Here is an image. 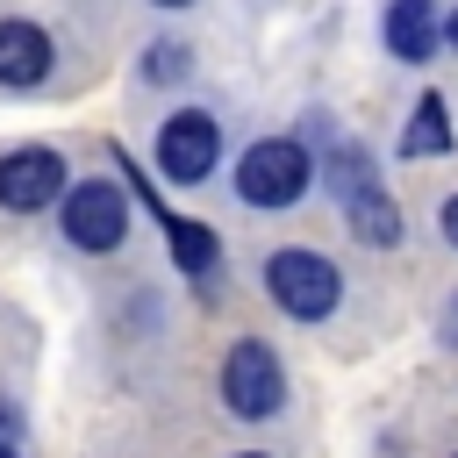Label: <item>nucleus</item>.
<instances>
[{
  "label": "nucleus",
  "instance_id": "obj_3",
  "mask_svg": "<svg viewBox=\"0 0 458 458\" xmlns=\"http://www.w3.org/2000/svg\"><path fill=\"white\" fill-rule=\"evenodd\" d=\"M222 401H229V415H243V422L279 415V401H286V372H279L272 344L243 336V344L229 351V365H222Z\"/></svg>",
  "mask_w": 458,
  "mask_h": 458
},
{
  "label": "nucleus",
  "instance_id": "obj_8",
  "mask_svg": "<svg viewBox=\"0 0 458 458\" xmlns=\"http://www.w3.org/2000/svg\"><path fill=\"white\" fill-rule=\"evenodd\" d=\"M386 50L401 64H429V50H437V7L429 0H394L386 7Z\"/></svg>",
  "mask_w": 458,
  "mask_h": 458
},
{
  "label": "nucleus",
  "instance_id": "obj_1",
  "mask_svg": "<svg viewBox=\"0 0 458 458\" xmlns=\"http://www.w3.org/2000/svg\"><path fill=\"white\" fill-rule=\"evenodd\" d=\"M308 150L293 143V136H265V143H250L243 150V165H236V193L250 200V208H293L301 193H308Z\"/></svg>",
  "mask_w": 458,
  "mask_h": 458
},
{
  "label": "nucleus",
  "instance_id": "obj_14",
  "mask_svg": "<svg viewBox=\"0 0 458 458\" xmlns=\"http://www.w3.org/2000/svg\"><path fill=\"white\" fill-rule=\"evenodd\" d=\"M157 7H193V0H157Z\"/></svg>",
  "mask_w": 458,
  "mask_h": 458
},
{
  "label": "nucleus",
  "instance_id": "obj_11",
  "mask_svg": "<svg viewBox=\"0 0 458 458\" xmlns=\"http://www.w3.org/2000/svg\"><path fill=\"white\" fill-rule=\"evenodd\" d=\"M179 72H186V50L179 43H157L150 50V79H179Z\"/></svg>",
  "mask_w": 458,
  "mask_h": 458
},
{
  "label": "nucleus",
  "instance_id": "obj_7",
  "mask_svg": "<svg viewBox=\"0 0 458 458\" xmlns=\"http://www.w3.org/2000/svg\"><path fill=\"white\" fill-rule=\"evenodd\" d=\"M50 79V36L36 21H0V86H43Z\"/></svg>",
  "mask_w": 458,
  "mask_h": 458
},
{
  "label": "nucleus",
  "instance_id": "obj_4",
  "mask_svg": "<svg viewBox=\"0 0 458 458\" xmlns=\"http://www.w3.org/2000/svg\"><path fill=\"white\" fill-rule=\"evenodd\" d=\"M215 157H222V129H215V114H172V122L157 129V172H165V179L200 186V179L215 172Z\"/></svg>",
  "mask_w": 458,
  "mask_h": 458
},
{
  "label": "nucleus",
  "instance_id": "obj_12",
  "mask_svg": "<svg viewBox=\"0 0 458 458\" xmlns=\"http://www.w3.org/2000/svg\"><path fill=\"white\" fill-rule=\"evenodd\" d=\"M14 437H21V415H14V408H0V451H14Z\"/></svg>",
  "mask_w": 458,
  "mask_h": 458
},
{
  "label": "nucleus",
  "instance_id": "obj_16",
  "mask_svg": "<svg viewBox=\"0 0 458 458\" xmlns=\"http://www.w3.org/2000/svg\"><path fill=\"white\" fill-rule=\"evenodd\" d=\"M0 458H14V451H0Z\"/></svg>",
  "mask_w": 458,
  "mask_h": 458
},
{
  "label": "nucleus",
  "instance_id": "obj_9",
  "mask_svg": "<svg viewBox=\"0 0 458 458\" xmlns=\"http://www.w3.org/2000/svg\"><path fill=\"white\" fill-rule=\"evenodd\" d=\"M165 229H172V258H179V272L208 279V272H215V236H208L200 222H186V215H165Z\"/></svg>",
  "mask_w": 458,
  "mask_h": 458
},
{
  "label": "nucleus",
  "instance_id": "obj_6",
  "mask_svg": "<svg viewBox=\"0 0 458 458\" xmlns=\"http://www.w3.org/2000/svg\"><path fill=\"white\" fill-rule=\"evenodd\" d=\"M57 193H64V157H57V150L29 143V150H7V157H0V208L36 215V208H50Z\"/></svg>",
  "mask_w": 458,
  "mask_h": 458
},
{
  "label": "nucleus",
  "instance_id": "obj_17",
  "mask_svg": "<svg viewBox=\"0 0 458 458\" xmlns=\"http://www.w3.org/2000/svg\"><path fill=\"white\" fill-rule=\"evenodd\" d=\"M243 458H258V451H243Z\"/></svg>",
  "mask_w": 458,
  "mask_h": 458
},
{
  "label": "nucleus",
  "instance_id": "obj_2",
  "mask_svg": "<svg viewBox=\"0 0 458 458\" xmlns=\"http://www.w3.org/2000/svg\"><path fill=\"white\" fill-rule=\"evenodd\" d=\"M265 286H272V301H279L293 322H322V315L336 308V293H344L336 265L315 258V250H279V258L265 265Z\"/></svg>",
  "mask_w": 458,
  "mask_h": 458
},
{
  "label": "nucleus",
  "instance_id": "obj_13",
  "mask_svg": "<svg viewBox=\"0 0 458 458\" xmlns=\"http://www.w3.org/2000/svg\"><path fill=\"white\" fill-rule=\"evenodd\" d=\"M444 236H451V243H458V193H451V200H444Z\"/></svg>",
  "mask_w": 458,
  "mask_h": 458
},
{
  "label": "nucleus",
  "instance_id": "obj_15",
  "mask_svg": "<svg viewBox=\"0 0 458 458\" xmlns=\"http://www.w3.org/2000/svg\"><path fill=\"white\" fill-rule=\"evenodd\" d=\"M451 43H458V14H451Z\"/></svg>",
  "mask_w": 458,
  "mask_h": 458
},
{
  "label": "nucleus",
  "instance_id": "obj_5",
  "mask_svg": "<svg viewBox=\"0 0 458 458\" xmlns=\"http://www.w3.org/2000/svg\"><path fill=\"white\" fill-rule=\"evenodd\" d=\"M122 229H129V208H122L114 186L86 179V186L64 193V236H72V250H114Z\"/></svg>",
  "mask_w": 458,
  "mask_h": 458
},
{
  "label": "nucleus",
  "instance_id": "obj_10",
  "mask_svg": "<svg viewBox=\"0 0 458 458\" xmlns=\"http://www.w3.org/2000/svg\"><path fill=\"white\" fill-rule=\"evenodd\" d=\"M401 150H408V157H437V150H451V122H444V100H437V93L415 107V122H408Z\"/></svg>",
  "mask_w": 458,
  "mask_h": 458
}]
</instances>
